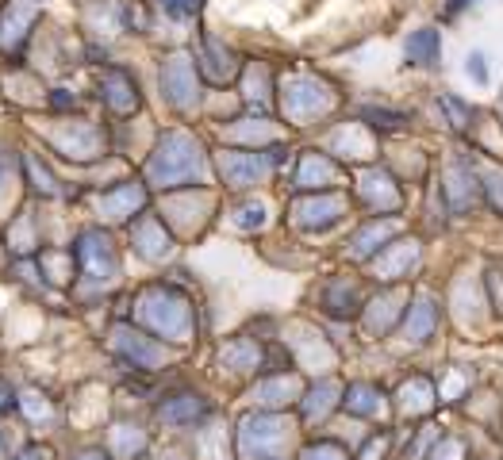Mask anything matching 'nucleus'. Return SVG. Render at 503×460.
I'll list each match as a JSON object with an SVG mask.
<instances>
[{
  "label": "nucleus",
  "mask_w": 503,
  "mask_h": 460,
  "mask_svg": "<svg viewBox=\"0 0 503 460\" xmlns=\"http://www.w3.org/2000/svg\"><path fill=\"white\" fill-rule=\"evenodd\" d=\"M200 4H204V0H162V8L169 12L173 19H189V16H196Z\"/></svg>",
  "instance_id": "obj_11"
},
{
  "label": "nucleus",
  "mask_w": 503,
  "mask_h": 460,
  "mask_svg": "<svg viewBox=\"0 0 503 460\" xmlns=\"http://www.w3.org/2000/svg\"><path fill=\"white\" fill-rule=\"evenodd\" d=\"M50 104H54V107H69V104H74V100H69L66 92H54V96H50Z\"/></svg>",
  "instance_id": "obj_14"
},
{
  "label": "nucleus",
  "mask_w": 503,
  "mask_h": 460,
  "mask_svg": "<svg viewBox=\"0 0 503 460\" xmlns=\"http://www.w3.org/2000/svg\"><path fill=\"white\" fill-rule=\"evenodd\" d=\"M465 69H469V77H472L477 85H488V66H484V54H469Z\"/></svg>",
  "instance_id": "obj_13"
},
{
  "label": "nucleus",
  "mask_w": 503,
  "mask_h": 460,
  "mask_svg": "<svg viewBox=\"0 0 503 460\" xmlns=\"http://www.w3.org/2000/svg\"><path fill=\"white\" fill-rule=\"evenodd\" d=\"M165 85H169V96L177 100V104H192V81H189V66H185L181 57H173V62H169V66H165Z\"/></svg>",
  "instance_id": "obj_5"
},
{
  "label": "nucleus",
  "mask_w": 503,
  "mask_h": 460,
  "mask_svg": "<svg viewBox=\"0 0 503 460\" xmlns=\"http://www.w3.org/2000/svg\"><path fill=\"white\" fill-rule=\"evenodd\" d=\"M265 165H273L269 154H265V157H227V161H223V172H227L231 181L246 184V181H254V177L265 169Z\"/></svg>",
  "instance_id": "obj_4"
},
{
  "label": "nucleus",
  "mask_w": 503,
  "mask_h": 460,
  "mask_svg": "<svg viewBox=\"0 0 503 460\" xmlns=\"http://www.w3.org/2000/svg\"><path fill=\"white\" fill-rule=\"evenodd\" d=\"M480 188H484V196L492 200V207H500V211H503V172L500 169L484 172V184H480Z\"/></svg>",
  "instance_id": "obj_10"
},
{
  "label": "nucleus",
  "mask_w": 503,
  "mask_h": 460,
  "mask_svg": "<svg viewBox=\"0 0 503 460\" xmlns=\"http://www.w3.org/2000/svg\"><path fill=\"white\" fill-rule=\"evenodd\" d=\"M346 407L354 414H373V407H377V391L373 387H365V384H357V387H350V399H346Z\"/></svg>",
  "instance_id": "obj_7"
},
{
  "label": "nucleus",
  "mask_w": 503,
  "mask_h": 460,
  "mask_svg": "<svg viewBox=\"0 0 503 460\" xmlns=\"http://www.w3.org/2000/svg\"><path fill=\"white\" fill-rule=\"evenodd\" d=\"M488 296H492V307L503 315V272L488 269Z\"/></svg>",
  "instance_id": "obj_12"
},
{
  "label": "nucleus",
  "mask_w": 503,
  "mask_h": 460,
  "mask_svg": "<svg viewBox=\"0 0 503 460\" xmlns=\"http://www.w3.org/2000/svg\"><path fill=\"white\" fill-rule=\"evenodd\" d=\"M361 119L373 127H380V131H396V127L407 123V115L400 112H380V107H361Z\"/></svg>",
  "instance_id": "obj_6"
},
{
  "label": "nucleus",
  "mask_w": 503,
  "mask_h": 460,
  "mask_svg": "<svg viewBox=\"0 0 503 460\" xmlns=\"http://www.w3.org/2000/svg\"><path fill=\"white\" fill-rule=\"evenodd\" d=\"M465 4H472V0H450V12H461Z\"/></svg>",
  "instance_id": "obj_15"
},
{
  "label": "nucleus",
  "mask_w": 503,
  "mask_h": 460,
  "mask_svg": "<svg viewBox=\"0 0 503 460\" xmlns=\"http://www.w3.org/2000/svg\"><path fill=\"white\" fill-rule=\"evenodd\" d=\"M438 31H430V27H423V31H415L411 39H407V62H415V66H434L438 62Z\"/></svg>",
  "instance_id": "obj_3"
},
{
  "label": "nucleus",
  "mask_w": 503,
  "mask_h": 460,
  "mask_svg": "<svg viewBox=\"0 0 503 460\" xmlns=\"http://www.w3.org/2000/svg\"><path fill=\"white\" fill-rule=\"evenodd\" d=\"M434 322H438V307L430 303V299H419V303L407 311L404 330H407V337H411V342H427V337L434 334Z\"/></svg>",
  "instance_id": "obj_1"
},
{
  "label": "nucleus",
  "mask_w": 503,
  "mask_h": 460,
  "mask_svg": "<svg viewBox=\"0 0 503 460\" xmlns=\"http://www.w3.org/2000/svg\"><path fill=\"white\" fill-rule=\"evenodd\" d=\"M315 177H319V181H327V177H330V165L319 161V157H307L304 169H300V188H315V184H312Z\"/></svg>",
  "instance_id": "obj_8"
},
{
  "label": "nucleus",
  "mask_w": 503,
  "mask_h": 460,
  "mask_svg": "<svg viewBox=\"0 0 503 460\" xmlns=\"http://www.w3.org/2000/svg\"><path fill=\"white\" fill-rule=\"evenodd\" d=\"M442 107L454 115V131H465V127L472 123V107H465L457 96H442Z\"/></svg>",
  "instance_id": "obj_9"
},
{
  "label": "nucleus",
  "mask_w": 503,
  "mask_h": 460,
  "mask_svg": "<svg viewBox=\"0 0 503 460\" xmlns=\"http://www.w3.org/2000/svg\"><path fill=\"white\" fill-rule=\"evenodd\" d=\"M477 192H484V188L477 184V172H472V165L465 161V157H457V165H454V188H450L454 207H457V211H461V207H469Z\"/></svg>",
  "instance_id": "obj_2"
}]
</instances>
